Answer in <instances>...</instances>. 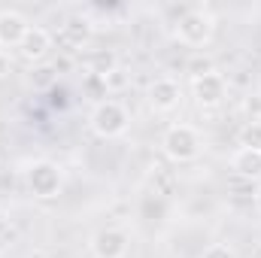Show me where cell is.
<instances>
[{
    "label": "cell",
    "instance_id": "1",
    "mask_svg": "<svg viewBox=\"0 0 261 258\" xmlns=\"http://www.w3.org/2000/svg\"><path fill=\"white\" fill-rule=\"evenodd\" d=\"M24 183H28V192L34 197L49 200V197H58L61 189H64V170H61V164H55L49 158H40V161L28 164Z\"/></svg>",
    "mask_w": 261,
    "mask_h": 258
},
{
    "label": "cell",
    "instance_id": "2",
    "mask_svg": "<svg viewBox=\"0 0 261 258\" xmlns=\"http://www.w3.org/2000/svg\"><path fill=\"white\" fill-rule=\"evenodd\" d=\"M88 125L91 131L97 134V137H103V140H113V137H122L130 125V116L128 110H125V104H119V100H97L94 104V110H91V116H88Z\"/></svg>",
    "mask_w": 261,
    "mask_h": 258
},
{
    "label": "cell",
    "instance_id": "3",
    "mask_svg": "<svg viewBox=\"0 0 261 258\" xmlns=\"http://www.w3.org/2000/svg\"><path fill=\"white\" fill-rule=\"evenodd\" d=\"M161 149L170 161L176 164H186V161H195L200 155V134L192 125H170L161 137Z\"/></svg>",
    "mask_w": 261,
    "mask_h": 258
},
{
    "label": "cell",
    "instance_id": "4",
    "mask_svg": "<svg viewBox=\"0 0 261 258\" xmlns=\"http://www.w3.org/2000/svg\"><path fill=\"white\" fill-rule=\"evenodd\" d=\"M213 31H216L213 15L203 12V9H186L179 15V21H176V40L182 46H192V49L206 46L213 40Z\"/></svg>",
    "mask_w": 261,
    "mask_h": 258
},
{
    "label": "cell",
    "instance_id": "5",
    "mask_svg": "<svg viewBox=\"0 0 261 258\" xmlns=\"http://www.w3.org/2000/svg\"><path fill=\"white\" fill-rule=\"evenodd\" d=\"M192 94H195V104L200 110H216L225 94H228V82L222 73H203V76H195L192 79Z\"/></svg>",
    "mask_w": 261,
    "mask_h": 258
},
{
    "label": "cell",
    "instance_id": "6",
    "mask_svg": "<svg viewBox=\"0 0 261 258\" xmlns=\"http://www.w3.org/2000/svg\"><path fill=\"white\" fill-rule=\"evenodd\" d=\"M146 100H149V107H152L155 113H173V110L179 107V100H182V88H179L176 79L161 76V79H155V82L149 85Z\"/></svg>",
    "mask_w": 261,
    "mask_h": 258
},
{
    "label": "cell",
    "instance_id": "7",
    "mask_svg": "<svg viewBox=\"0 0 261 258\" xmlns=\"http://www.w3.org/2000/svg\"><path fill=\"white\" fill-rule=\"evenodd\" d=\"M128 243L130 240L125 231H119V228H100L91 237L88 249H91L94 258H125L128 255Z\"/></svg>",
    "mask_w": 261,
    "mask_h": 258
},
{
    "label": "cell",
    "instance_id": "8",
    "mask_svg": "<svg viewBox=\"0 0 261 258\" xmlns=\"http://www.w3.org/2000/svg\"><path fill=\"white\" fill-rule=\"evenodd\" d=\"M49 49H52V34H49L46 28H40V24H31L28 34H24V40H21V46H18L21 58L31 61V64L43 61V58L49 55Z\"/></svg>",
    "mask_w": 261,
    "mask_h": 258
},
{
    "label": "cell",
    "instance_id": "9",
    "mask_svg": "<svg viewBox=\"0 0 261 258\" xmlns=\"http://www.w3.org/2000/svg\"><path fill=\"white\" fill-rule=\"evenodd\" d=\"M28 18L21 15V12H15V9H3L0 12V46H21V40H24V34H28Z\"/></svg>",
    "mask_w": 261,
    "mask_h": 258
},
{
    "label": "cell",
    "instance_id": "10",
    "mask_svg": "<svg viewBox=\"0 0 261 258\" xmlns=\"http://www.w3.org/2000/svg\"><path fill=\"white\" fill-rule=\"evenodd\" d=\"M61 40H64L70 49L88 46V40H91V21L88 18H79V15L67 18L64 24H61Z\"/></svg>",
    "mask_w": 261,
    "mask_h": 258
},
{
    "label": "cell",
    "instance_id": "11",
    "mask_svg": "<svg viewBox=\"0 0 261 258\" xmlns=\"http://www.w3.org/2000/svg\"><path fill=\"white\" fill-rule=\"evenodd\" d=\"M231 170L240 179H261V152L252 149H237L231 158Z\"/></svg>",
    "mask_w": 261,
    "mask_h": 258
},
{
    "label": "cell",
    "instance_id": "12",
    "mask_svg": "<svg viewBox=\"0 0 261 258\" xmlns=\"http://www.w3.org/2000/svg\"><path fill=\"white\" fill-rule=\"evenodd\" d=\"M237 146L261 152V122H246L243 128L237 131Z\"/></svg>",
    "mask_w": 261,
    "mask_h": 258
},
{
    "label": "cell",
    "instance_id": "13",
    "mask_svg": "<svg viewBox=\"0 0 261 258\" xmlns=\"http://www.w3.org/2000/svg\"><path fill=\"white\" fill-rule=\"evenodd\" d=\"M119 61H116V55L113 52H97L94 58H91V70L88 73H94V76H107L110 70H116Z\"/></svg>",
    "mask_w": 261,
    "mask_h": 258
},
{
    "label": "cell",
    "instance_id": "14",
    "mask_svg": "<svg viewBox=\"0 0 261 258\" xmlns=\"http://www.w3.org/2000/svg\"><path fill=\"white\" fill-rule=\"evenodd\" d=\"M103 79V91H119V88H125L128 85V76H125V70L122 67H116V70H110L107 76H100Z\"/></svg>",
    "mask_w": 261,
    "mask_h": 258
},
{
    "label": "cell",
    "instance_id": "15",
    "mask_svg": "<svg viewBox=\"0 0 261 258\" xmlns=\"http://www.w3.org/2000/svg\"><path fill=\"white\" fill-rule=\"evenodd\" d=\"M200 258H237V252H234L231 243H210Z\"/></svg>",
    "mask_w": 261,
    "mask_h": 258
},
{
    "label": "cell",
    "instance_id": "16",
    "mask_svg": "<svg viewBox=\"0 0 261 258\" xmlns=\"http://www.w3.org/2000/svg\"><path fill=\"white\" fill-rule=\"evenodd\" d=\"M9 70H12V61H9V58H6V55L0 52V79H3V76H6Z\"/></svg>",
    "mask_w": 261,
    "mask_h": 258
},
{
    "label": "cell",
    "instance_id": "17",
    "mask_svg": "<svg viewBox=\"0 0 261 258\" xmlns=\"http://www.w3.org/2000/svg\"><path fill=\"white\" fill-rule=\"evenodd\" d=\"M252 203H255V210L261 213V186L255 189V192H252Z\"/></svg>",
    "mask_w": 261,
    "mask_h": 258
},
{
    "label": "cell",
    "instance_id": "18",
    "mask_svg": "<svg viewBox=\"0 0 261 258\" xmlns=\"http://www.w3.org/2000/svg\"><path fill=\"white\" fill-rule=\"evenodd\" d=\"M0 228H3V225H0Z\"/></svg>",
    "mask_w": 261,
    "mask_h": 258
}]
</instances>
